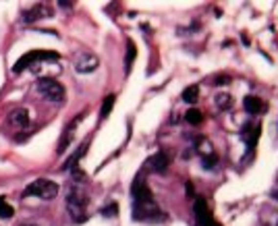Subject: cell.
Returning a JSON list of instances; mask_svg holds the SVG:
<instances>
[{
	"label": "cell",
	"mask_w": 278,
	"mask_h": 226,
	"mask_svg": "<svg viewBox=\"0 0 278 226\" xmlns=\"http://www.w3.org/2000/svg\"><path fill=\"white\" fill-rule=\"evenodd\" d=\"M36 91L44 100L54 102V104H63L65 102V95H67L65 88L56 79H52V77H40V79L36 81Z\"/></svg>",
	"instance_id": "2"
},
{
	"label": "cell",
	"mask_w": 278,
	"mask_h": 226,
	"mask_svg": "<svg viewBox=\"0 0 278 226\" xmlns=\"http://www.w3.org/2000/svg\"><path fill=\"white\" fill-rule=\"evenodd\" d=\"M6 123L11 125L13 129H17V131H21V129H27L29 125V112L27 108H13L11 112H8V116H6Z\"/></svg>",
	"instance_id": "8"
},
{
	"label": "cell",
	"mask_w": 278,
	"mask_h": 226,
	"mask_svg": "<svg viewBox=\"0 0 278 226\" xmlns=\"http://www.w3.org/2000/svg\"><path fill=\"white\" fill-rule=\"evenodd\" d=\"M259 125H254V123H245L241 127V137H243V141H245V145H247V152H251L255 147V143H257V139H259Z\"/></svg>",
	"instance_id": "10"
},
{
	"label": "cell",
	"mask_w": 278,
	"mask_h": 226,
	"mask_svg": "<svg viewBox=\"0 0 278 226\" xmlns=\"http://www.w3.org/2000/svg\"><path fill=\"white\" fill-rule=\"evenodd\" d=\"M58 195V185L48 179H36L23 191V197H40V199H54Z\"/></svg>",
	"instance_id": "4"
},
{
	"label": "cell",
	"mask_w": 278,
	"mask_h": 226,
	"mask_svg": "<svg viewBox=\"0 0 278 226\" xmlns=\"http://www.w3.org/2000/svg\"><path fill=\"white\" fill-rule=\"evenodd\" d=\"M187 123L189 125H202V120H204V114H202V112H199L197 108H191L189 112H187Z\"/></svg>",
	"instance_id": "19"
},
{
	"label": "cell",
	"mask_w": 278,
	"mask_h": 226,
	"mask_svg": "<svg viewBox=\"0 0 278 226\" xmlns=\"http://www.w3.org/2000/svg\"><path fill=\"white\" fill-rule=\"evenodd\" d=\"M133 220H139V222H160L164 220L166 216L162 214V210L158 207V203L154 202H141V203H133Z\"/></svg>",
	"instance_id": "5"
},
{
	"label": "cell",
	"mask_w": 278,
	"mask_h": 226,
	"mask_svg": "<svg viewBox=\"0 0 278 226\" xmlns=\"http://www.w3.org/2000/svg\"><path fill=\"white\" fill-rule=\"evenodd\" d=\"M199 98V90H197V85H191V88H187L183 91V100L189 102V104H195Z\"/></svg>",
	"instance_id": "20"
},
{
	"label": "cell",
	"mask_w": 278,
	"mask_h": 226,
	"mask_svg": "<svg viewBox=\"0 0 278 226\" xmlns=\"http://www.w3.org/2000/svg\"><path fill=\"white\" fill-rule=\"evenodd\" d=\"M58 58H60L58 52H52V50H31V52H27V54H23L13 65V73L15 75H21L25 68H29L31 65L40 63V60H58Z\"/></svg>",
	"instance_id": "3"
},
{
	"label": "cell",
	"mask_w": 278,
	"mask_h": 226,
	"mask_svg": "<svg viewBox=\"0 0 278 226\" xmlns=\"http://www.w3.org/2000/svg\"><path fill=\"white\" fill-rule=\"evenodd\" d=\"M131 195H133V199H135V203L152 202V199H154V195H152L150 187H147V182H145V177H143V175H137V177H135L133 185H131Z\"/></svg>",
	"instance_id": "7"
},
{
	"label": "cell",
	"mask_w": 278,
	"mask_h": 226,
	"mask_svg": "<svg viewBox=\"0 0 278 226\" xmlns=\"http://www.w3.org/2000/svg\"><path fill=\"white\" fill-rule=\"evenodd\" d=\"M112 106H115V95H106L102 102V110H100V116L102 118H106L110 112H112Z\"/></svg>",
	"instance_id": "17"
},
{
	"label": "cell",
	"mask_w": 278,
	"mask_h": 226,
	"mask_svg": "<svg viewBox=\"0 0 278 226\" xmlns=\"http://www.w3.org/2000/svg\"><path fill=\"white\" fill-rule=\"evenodd\" d=\"M23 226H38V224H23Z\"/></svg>",
	"instance_id": "25"
},
{
	"label": "cell",
	"mask_w": 278,
	"mask_h": 226,
	"mask_svg": "<svg viewBox=\"0 0 278 226\" xmlns=\"http://www.w3.org/2000/svg\"><path fill=\"white\" fill-rule=\"evenodd\" d=\"M193 212H195V218H197V224H199V226H220L218 222H216L214 214H212V210H210V205H208V202H206L204 197H197V199H195Z\"/></svg>",
	"instance_id": "6"
},
{
	"label": "cell",
	"mask_w": 278,
	"mask_h": 226,
	"mask_svg": "<svg viewBox=\"0 0 278 226\" xmlns=\"http://www.w3.org/2000/svg\"><path fill=\"white\" fill-rule=\"evenodd\" d=\"M216 162H218V158H216V154H212V156H208V158H204V166L206 168H212Z\"/></svg>",
	"instance_id": "23"
},
{
	"label": "cell",
	"mask_w": 278,
	"mask_h": 226,
	"mask_svg": "<svg viewBox=\"0 0 278 226\" xmlns=\"http://www.w3.org/2000/svg\"><path fill=\"white\" fill-rule=\"evenodd\" d=\"M243 106L249 114H262L266 112V104L257 98V95H245V100H243Z\"/></svg>",
	"instance_id": "13"
},
{
	"label": "cell",
	"mask_w": 278,
	"mask_h": 226,
	"mask_svg": "<svg viewBox=\"0 0 278 226\" xmlns=\"http://www.w3.org/2000/svg\"><path fill=\"white\" fill-rule=\"evenodd\" d=\"M102 214L104 216H115V214H118V205L116 203H110L106 210H102Z\"/></svg>",
	"instance_id": "22"
},
{
	"label": "cell",
	"mask_w": 278,
	"mask_h": 226,
	"mask_svg": "<svg viewBox=\"0 0 278 226\" xmlns=\"http://www.w3.org/2000/svg\"><path fill=\"white\" fill-rule=\"evenodd\" d=\"M44 17H52V8H48V6H44V4H36V6L27 8V11L21 15V19H23L25 23H33V21L44 19Z\"/></svg>",
	"instance_id": "11"
},
{
	"label": "cell",
	"mask_w": 278,
	"mask_h": 226,
	"mask_svg": "<svg viewBox=\"0 0 278 226\" xmlns=\"http://www.w3.org/2000/svg\"><path fill=\"white\" fill-rule=\"evenodd\" d=\"M79 118H81V116H77V118L73 120V123H69V129L63 133V137H60V143H58V147H56V152H58V154H63V152L67 150V147L71 145V139H73L75 127H77V120H79Z\"/></svg>",
	"instance_id": "14"
},
{
	"label": "cell",
	"mask_w": 278,
	"mask_h": 226,
	"mask_svg": "<svg viewBox=\"0 0 278 226\" xmlns=\"http://www.w3.org/2000/svg\"><path fill=\"white\" fill-rule=\"evenodd\" d=\"M216 104L220 106V110H229V106H231V98L227 93H218L216 95Z\"/></svg>",
	"instance_id": "21"
},
{
	"label": "cell",
	"mask_w": 278,
	"mask_h": 226,
	"mask_svg": "<svg viewBox=\"0 0 278 226\" xmlns=\"http://www.w3.org/2000/svg\"><path fill=\"white\" fill-rule=\"evenodd\" d=\"M195 147H197V152L199 154H204V158H206V154L208 156H212L214 154V147H212V143L210 141H208V139H197V141H195Z\"/></svg>",
	"instance_id": "16"
},
{
	"label": "cell",
	"mask_w": 278,
	"mask_h": 226,
	"mask_svg": "<svg viewBox=\"0 0 278 226\" xmlns=\"http://www.w3.org/2000/svg\"><path fill=\"white\" fill-rule=\"evenodd\" d=\"M276 199H278V191H276Z\"/></svg>",
	"instance_id": "26"
},
{
	"label": "cell",
	"mask_w": 278,
	"mask_h": 226,
	"mask_svg": "<svg viewBox=\"0 0 278 226\" xmlns=\"http://www.w3.org/2000/svg\"><path fill=\"white\" fill-rule=\"evenodd\" d=\"M135 54H137V50H135V44L131 40L127 42V56H125V68H127V73L131 71V65H133V60H135Z\"/></svg>",
	"instance_id": "15"
},
{
	"label": "cell",
	"mask_w": 278,
	"mask_h": 226,
	"mask_svg": "<svg viewBox=\"0 0 278 226\" xmlns=\"http://www.w3.org/2000/svg\"><path fill=\"white\" fill-rule=\"evenodd\" d=\"M65 203H67V212L73 218V222L81 224L88 220V195L81 189H77V187L69 189Z\"/></svg>",
	"instance_id": "1"
},
{
	"label": "cell",
	"mask_w": 278,
	"mask_h": 226,
	"mask_svg": "<svg viewBox=\"0 0 278 226\" xmlns=\"http://www.w3.org/2000/svg\"><path fill=\"white\" fill-rule=\"evenodd\" d=\"M13 214H15V210L6 203V199L0 197V220H8V218H13Z\"/></svg>",
	"instance_id": "18"
},
{
	"label": "cell",
	"mask_w": 278,
	"mask_h": 226,
	"mask_svg": "<svg viewBox=\"0 0 278 226\" xmlns=\"http://www.w3.org/2000/svg\"><path fill=\"white\" fill-rule=\"evenodd\" d=\"M98 65H100L98 56L88 54V52H83V54H79V56L75 58V71H77V73H81V75L93 73L95 68H98Z\"/></svg>",
	"instance_id": "9"
},
{
	"label": "cell",
	"mask_w": 278,
	"mask_h": 226,
	"mask_svg": "<svg viewBox=\"0 0 278 226\" xmlns=\"http://www.w3.org/2000/svg\"><path fill=\"white\" fill-rule=\"evenodd\" d=\"M216 83H229V77H218V79H216Z\"/></svg>",
	"instance_id": "24"
},
{
	"label": "cell",
	"mask_w": 278,
	"mask_h": 226,
	"mask_svg": "<svg viewBox=\"0 0 278 226\" xmlns=\"http://www.w3.org/2000/svg\"><path fill=\"white\" fill-rule=\"evenodd\" d=\"M168 164H170V158L164 152H158V154H154L150 160H147V166H150L154 172H166L168 168Z\"/></svg>",
	"instance_id": "12"
}]
</instances>
